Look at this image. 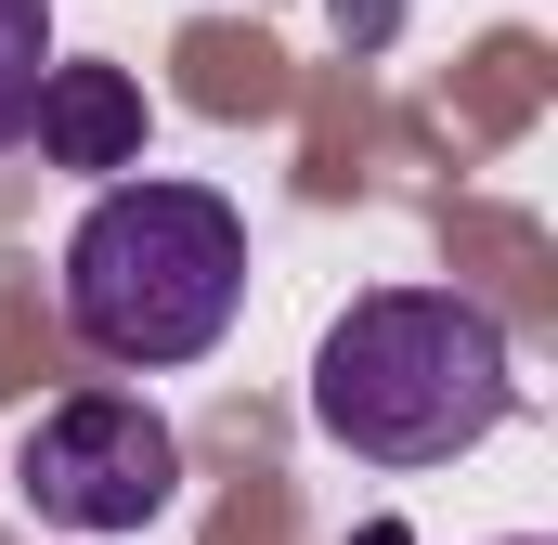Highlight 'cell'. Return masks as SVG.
I'll return each instance as SVG.
<instances>
[{"label": "cell", "mask_w": 558, "mask_h": 545, "mask_svg": "<svg viewBox=\"0 0 558 545\" xmlns=\"http://www.w3.org/2000/svg\"><path fill=\"white\" fill-rule=\"evenodd\" d=\"M520 415L507 312L468 286H364L312 351V428L364 468H454Z\"/></svg>", "instance_id": "6da1fadb"}, {"label": "cell", "mask_w": 558, "mask_h": 545, "mask_svg": "<svg viewBox=\"0 0 558 545\" xmlns=\"http://www.w3.org/2000/svg\"><path fill=\"white\" fill-rule=\"evenodd\" d=\"M65 338L92 364H131V377H169V364H208L247 312V208L208 195V182H169V169H131L78 208L65 234Z\"/></svg>", "instance_id": "7a4b0ae2"}, {"label": "cell", "mask_w": 558, "mask_h": 545, "mask_svg": "<svg viewBox=\"0 0 558 545\" xmlns=\"http://www.w3.org/2000/svg\"><path fill=\"white\" fill-rule=\"evenodd\" d=\"M169 494H182V428L143 390H65L52 415H26V441H13V507L39 533L105 545V533L169 520Z\"/></svg>", "instance_id": "3957f363"}, {"label": "cell", "mask_w": 558, "mask_h": 545, "mask_svg": "<svg viewBox=\"0 0 558 545\" xmlns=\"http://www.w3.org/2000/svg\"><path fill=\"white\" fill-rule=\"evenodd\" d=\"M26 143H39L52 169H78V182H131L143 143H156V118H143V78H131V65H52V78H39V118H26Z\"/></svg>", "instance_id": "277c9868"}, {"label": "cell", "mask_w": 558, "mask_h": 545, "mask_svg": "<svg viewBox=\"0 0 558 545\" xmlns=\"http://www.w3.org/2000/svg\"><path fill=\"white\" fill-rule=\"evenodd\" d=\"M65 52H52V0H0V156L26 143L39 118V78H52Z\"/></svg>", "instance_id": "5b68a950"}, {"label": "cell", "mask_w": 558, "mask_h": 545, "mask_svg": "<svg viewBox=\"0 0 558 545\" xmlns=\"http://www.w3.org/2000/svg\"><path fill=\"white\" fill-rule=\"evenodd\" d=\"M351 545H416V533H403V520H364V533H351Z\"/></svg>", "instance_id": "8992f818"}, {"label": "cell", "mask_w": 558, "mask_h": 545, "mask_svg": "<svg viewBox=\"0 0 558 545\" xmlns=\"http://www.w3.org/2000/svg\"><path fill=\"white\" fill-rule=\"evenodd\" d=\"M507 545H546V533H507Z\"/></svg>", "instance_id": "52a82bcc"}]
</instances>
